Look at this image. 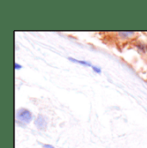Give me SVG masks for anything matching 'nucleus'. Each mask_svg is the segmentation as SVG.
Segmentation results:
<instances>
[{
	"instance_id": "obj_1",
	"label": "nucleus",
	"mask_w": 147,
	"mask_h": 148,
	"mask_svg": "<svg viewBox=\"0 0 147 148\" xmlns=\"http://www.w3.org/2000/svg\"><path fill=\"white\" fill-rule=\"evenodd\" d=\"M32 120H33L32 114L27 109L22 108L17 110L16 112V121L17 124L27 125L29 124Z\"/></svg>"
},
{
	"instance_id": "obj_2",
	"label": "nucleus",
	"mask_w": 147,
	"mask_h": 148,
	"mask_svg": "<svg viewBox=\"0 0 147 148\" xmlns=\"http://www.w3.org/2000/svg\"><path fill=\"white\" fill-rule=\"evenodd\" d=\"M68 60H69L70 61L73 62V63H77V64H79V65H83V66H85L90 67V68H92V69H93V71H94L95 73H96L100 74L101 73H102V70H101V68H100V67L95 66H93L92 64H90V62H88V61L77 60V59H73V58H72V57L68 58Z\"/></svg>"
},
{
	"instance_id": "obj_3",
	"label": "nucleus",
	"mask_w": 147,
	"mask_h": 148,
	"mask_svg": "<svg viewBox=\"0 0 147 148\" xmlns=\"http://www.w3.org/2000/svg\"><path fill=\"white\" fill-rule=\"evenodd\" d=\"M35 124L39 130H45L47 126V121L45 116H43L42 114H39L35 120Z\"/></svg>"
},
{
	"instance_id": "obj_4",
	"label": "nucleus",
	"mask_w": 147,
	"mask_h": 148,
	"mask_svg": "<svg viewBox=\"0 0 147 148\" xmlns=\"http://www.w3.org/2000/svg\"><path fill=\"white\" fill-rule=\"evenodd\" d=\"M117 34L120 36L123 37V38H126V37H131L133 35H134V32H118Z\"/></svg>"
},
{
	"instance_id": "obj_5",
	"label": "nucleus",
	"mask_w": 147,
	"mask_h": 148,
	"mask_svg": "<svg viewBox=\"0 0 147 148\" xmlns=\"http://www.w3.org/2000/svg\"><path fill=\"white\" fill-rule=\"evenodd\" d=\"M137 47H138L139 50H141V51H143V52H146L147 49L146 46L145 44H140V45H139Z\"/></svg>"
},
{
	"instance_id": "obj_6",
	"label": "nucleus",
	"mask_w": 147,
	"mask_h": 148,
	"mask_svg": "<svg viewBox=\"0 0 147 148\" xmlns=\"http://www.w3.org/2000/svg\"><path fill=\"white\" fill-rule=\"evenodd\" d=\"M14 66H15V70H20V69L23 68V66L21 65H19L18 63H15Z\"/></svg>"
},
{
	"instance_id": "obj_7",
	"label": "nucleus",
	"mask_w": 147,
	"mask_h": 148,
	"mask_svg": "<svg viewBox=\"0 0 147 148\" xmlns=\"http://www.w3.org/2000/svg\"><path fill=\"white\" fill-rule=\"evenodd\" d=\"M43 147L44 148H54L53 146H51V145H43Z\"/></svg>"
}]
</instances>
